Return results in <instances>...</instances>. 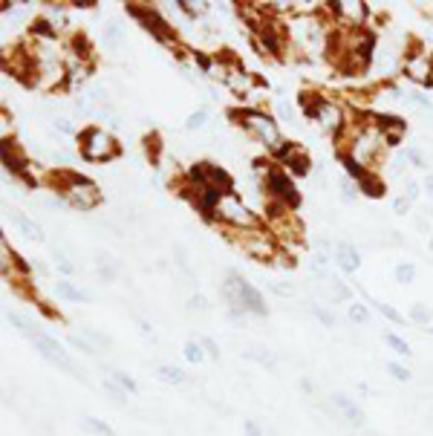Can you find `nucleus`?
<instances>
[{
  "mask_svg": "<svg viewBox=\"0 0 433 436\" xmlns=\"http://www.w3.org/2000/svg\"><path fill=\"white\" fill-rule=\"evenodd\" d=\"M231 118L246 130L249 139H254V142H258L260 148H266L269 153L283 142L278 116H271L263 107H237V110H231Z\"/></svg>",
  "mask_w": 433,
  "mask_h": 436,
  "instance_id": "6",
  "label": "nucleus"
},
{
  "mask_svg": "<svg viewBox=\"0 0 433 436\" xmlns=\"http://www.w3.org/2000/svg\"><path fill=\"white\" fill-rule=\"evenodd\" d=\"M182 359L188 361V364H203L205 359H208V355H205V347L200 344V338H191V341H185L182 344Z\"/></svg>",
  "mask_w": 433,
  "mask_h": 436,
  "instance_id": "24",
  "label": "nucleus"
},
{
  "mask_svg": "<svg viewBox=\"0 0 433 436\" xmlns=\"http://www.w3.org/2000/svg\"><path fill=\"white\" fill-rule=\"evenodd\" d=\"M145 150H148V159H150L153 165H159V153H162V139L156 136V133L145 136Z\"/></svg>",
  "mask_w": 433,
  "mask_h": 436,
  "instance_id": "37",
  "label": "nucleus"
},
{
  "mask_svg": "<svg viewBox=\"0 0 433 436\" xmlns=\"http://www.w3.org/2000/svg\"><path fill=\"white\" fill-rule=\"evenodd\" d=\"M338 156V165L344 168V176H347V180H352V182H359L361 180V176L367 173V168L356 159V156H352V153H347V150H338L336 153Z\"/></svg>",
  "mask_w": 433,
  "mask_h": 436,
  "instance_id": "21",
  "label": "nucleus"
},
{
  "mask_svg": "<svg viewBox=\"0 0 433 436\" xmlns=\"http://www.w3.org/2000/svg\"><path fill=\"white\" fill-rule=\"evenodd\" d=\"M404 159H410L416 168H425V159H422V153H419V148H404Z\"/></svg>",
  "mask_w": 433,
  "mask_h": 436,
  "instance_id": "52",
  "label": "nucleus"
},
{
  "mask_svg": "<svg viewBox=\"0 0 433 436\" xmlns=\"http://www.w3.org/2000/svg\"><path fill=\"white\" fill-rule=\"evenodd\" d=\"M95 269H98V274H102L107 283L116 277V266H113V257H110V254H102V251H98V254H95Z\"/></svg>",
  "mask_w": 433,
  "mask_h": 436,
  "instance_id": "36",
  "label": "nucleus"
},
{
  "mask_svg": "<svg viewBox=\"0 0 433 436\" xmlns=\"http://www.w3.org/2000/svg\"><path fill=\"white\" fill-rule=\"evenodd\" d=\"M0 156H3V173L12 176V180H21L26 188H35V185H44L41 180L35 176V168L29 162V156L21 150V145L15 139H6L0 145Z\"/></svg>",
  "mask_w": 433,
  "mask_h": 436,
  "instance_id": "11",
  "label": "nucleus"
},
{
  "mask_svg": "<svg viewBox=\"0 0 433 436\" xmlns=\"http://www.w3.org/2000/svg\"><path fill=\"white\" fill-rule=\"evenodd\" d=\"M402 139H404V133H384V148L387 150H396L402 145Z\"/></svg>",
  "mask_w": 433,
  "mask_h": 436,
  "instance_id": "51",
  "label": "nucleus"
},
{
  "mask_svg": "<svg viewBox=\"0 0 433 436\" xmlns=\"http://www.w3.org/2000/svg\"><path fill=\"white\" fill-rule=\"evenodd\" d=\"M153 375L159 379L162 384H171V387H182L188 382V373L182 367H176V364H156Z\"/></svg>",
  "mask_w": 433,
  "mask_h": 436,
  "instance_id": "20",
  "label": "nucleus"
},
{
  "mask_svg": "<svg viewBox=\"0 0 433 436\" xmlns=\"http://www.w3.org/2000/svg\"><path fill=\"white\" fill-rule=\"evenodd\" d=\"M376 125L381 133H407V122L393 113H376Z\"/></svg>",
  "mask_w": 433,
  "mask_h": 436,
  "instance_id": "22",
  "label": "nucleus"
},
{
  "mask_svg": "<svg viewBox=\"0 0 433 436\" xmlns=\"http://www.w3.org/2000/svg\"><path fill=\"white\" fill-rule=\"evenodd\" d=\"M200 344L205 347V355H208L211 361H220V344H216L214 338H208V335H203V338H200Z\"/></svg>",
  "mask_w": 433,
  "mask_h": 436,
  "instance_id": "45",
  "label": "nucleus"
},
{
  "mask_svg": "<svg viewBox=\"0 0 433 436\" xmlns=\"http://www.w3.org/2000/svg\"><path fill=\"white\" fill-rule=\"evenodd\" d=\"M301 387H304V390H306V393H312V390H315V384H312V382H309V379H304V382H301Z\"/></svg>",
  "mask_w": 433,
  "mask_h": 436,
  "instance_id": "58",
  "label": "nucleus"
},
{
  "mask_svg": "<svg viewBox=\"0 0 433 436\" xmlns=\"http://www.w3.org/2000/svg\"><path fill=\"white\" fill-rule=\"evenodd\" d=\"M410 200H407V196L404 194H399L396 196V200H393V214H399V217H404V214H410Z\"/></svg>",
  "mask_w": 433,
  "mask_h": 436,
  "instance_id": "48",
  "label": "nucleus"
},
{
  "mask_svg": "<svg viewBox=\"0 0 433 436\" xmlns=\"http://www.w3.org/2000/svg\"><path fill=\"white\" fill-rule=\"evenodd\" d=\"M243 359H249V361H258L260 367H271V364H274L271 352H269L266 347H258V344H249V347H243Z\"/></svg>",
  "mask_w": 433,
  "mask_h": 436,
  "instance_id": "26",
  "label": "nucleus"
},
{
  "mask_svg": "<svg viewBox=\"0 0 433 436\" xmlns=\"http://www.w3.org/2000/svg\"><path fill=\"white\" fill-rule=\"evenodd\" d=\"M67 341H70V347H75L78 352H84V355H98V347H95L90 338H84L81 332H70V335H67Z\"/></svg>",
  "mask_w": 433,
  "mask_h": 436,
  "instance_id": "34",
  "label": "nucleus"
},
{
  "mask_svg": "<svg viewBox=\"0 0 433 436\" xmlns=\"http://www.w3.org/2000/svg\"><path fill=\"white\" fill-rule=\"evenodd\" d=\"M102 35H104V47H107V49H119V47L125 44V35H127L122 17H110V21H104Z\"/></svg>",
  "mask_w": 433,
  "mask_h": 436,
  "instance_id": "19",
  "label": "nucleus"
},
{
  "mask_svg": "<svg viewBox=\"0 0 433 436\" xmlns=\"http://www.w3.org/2000/svg\"><path fill=\"white\" fill-rule=\"evenodd\" d=\"M254 176H258V185L263 188L266 200L281 203L292 211L301 205V191L294 185V176L283 165H278L274 159H258L254 162Z\"/></svg>",
  "mask_w": 433,
  "mask_h": 436,
  "instance_id": "3",
  "label": "nucleus"
},
{
  "mask_svg": "<svg viewBox=\"0 0 433 436\" xmlns=\"http://www.w3.org/2000/svg\"><path fill=\"white\" fill-rule=\"evenodd\" d=\"M125 9H127V15H130V17H136V21L142 24V29H145V32H150L159 44L173 47L176 52L182 49V47H180V32L173 29V24H171L168 17L162 15V9H159V6H150V3H125Z\"/></svg>",
  "mask_w": 433,
  "mask_h": 436,
  "instance_id": "9",
  "label": "nucleus"
},
{
  "mask_svg": "<svg viewBox=\"0 0 433 436\" xmlns=\"http://www.w3.org/2000/svg\"><path fill=\"white\" fill-rule=\"evenodd\" d=\"M329 402H332V407H336V410L344 416V422H347V425H352V428H364V425H367L364 410L359 407L356 399H349L347 393H332V396H329Z\"/></svg>",
  "mask_w": 433,
  "mask_h": 436,
  "instance_id": "13",
  "label": "nucleus"
},
{
  "mask_svg": "<svg viewBox=\"0 0 433 436\" xmlns=\"http://www.w3.org/2000/svg\"><path fill=\"white\" fill-rule=\"evenodd\" d=\"M326 283H329V286H326V295H329V301H332V304H344V301L352 298V289H349L347 283L336 281V277H332V281H326Z\"/></svg>",
  "mask_w": 433,
  "mask_h": 436,
  "instance_id": "29",
  "label": "nucleus"
},
{
  "mask_svg": "<svg viewBox=\"0 0 433 436\" xmlns=\"http://www.w3.org/2000/svg\"><path fill=\"white\" fill-rule=\"evenodd\" d=\"M384 344L393 350V352H396V355H402V359H407V355H413V350H410V344L402 338V335L399 332H387L384 335Z\"/></svg>",
  "mask_w": 433,
  "mask_h": 436,
  "instance_id": "33",
  "label": "nucleus"
},
{
  "mask_svg": "<svg viewBox=\"0 0 433 436\" xmlns=\"http://www.w3.org/2000/svg\"><path fill=\"white\" fill-rule=\"evenodd\" d=\"M326 98H329V95H324L321 90H304V93L298 95L301 110H304V116L309 118V122H318V116H321V110H324V104H326Z\"/></svg>",
  "mask_w": 433,
  "mask_h": 436,
  "instance_id": "16",
  "label": "nucleus"
},
{
  "mask_svg": "<svg viewBox=\"0 0 433 436\" xmlns=\"http://www.w3.org/2000/svg\"><path fill=\"white\" fill-rule=\"evenodd\" d=\"M427 335H433V327H427Z\"/></svg>",
  "mask_w": 433,
  "mask_h": 436,
  "instance_id": "59",
  "label": "nucleus"
},
{
  "mask_svg": "<svg viewBox=\"0 0 433 436\" xmlns=\"http://www.w3.org/2000/svg\"><path fill=\"white\" fill-rule=\"evenodd\" d=\"M387 373H390V379H396V382H410L413 379V373L402 361H387Z\"/></svg>",
  "mask_w": 433,
  "mask_h": 436,
  "instance_id": "40",
  "label": "nucleus"
},
{
  "mask_svg": "<svg viewBox=\"0 0 433 436\" xmlns=\"http://www.w3.org/2000/svg\"><path fill=\"white\" fill-rule=\"evenodd\" d=\"M6 220H12V226L21 231L29 243H44L47 237H44V228L38 226L29 214H24V211H17V208H12V211H6Z\"/></svg>",
  "mask_w": 433,
  "mask_h": 436,
  "instance_id": "15",
  "label": "nucleus"
},
{
  "mask_svg": "<svg viewBox=\"0 0 433 436\" xmlns=\"http://www.w3.org/2000/svg\"><path fill=\"white\" fill-rule=\"evenodd\" d=\"M430 249H433V240H430Z\"/></svg>",
  "mask_w": 433,
  "mask_h": 436,
  "instance_id": "61",
  "label": "nucleus"
},
{
  "mask_svg": "<svg viewBox=\"0 0 433 436\" xmlns=\"http://www.w3.org/2000/svg\"><path fill=\"white\" fill-rule=\"evenodd\" d=\"M422 182H416V180H407V185H404V196H407V200L410 203H416L419 200V196H422Z\"/></svg>",
  "mask_w": 433,
  "mask_h": 436,
  "instance_id": "47",
  "label": "nucleus"
},
{
  "mask_svg": "<svg viewBox=\"0 0 433 436\" xmlns=\"http://www.w3.org/2000/svg\"><path fill=\"white\" fill-rule=\"evenodd\" d=\"M332 263H336L344 274H356L361 269V251L349 240H338L332 246Z\"/></svg>",
  "mask_w": 433,
  "mask_h": 436,
  "instance_id": "12",
  "label": "nucleus"
},
{
  "mask_svg": "<svg viewBox=\"0 0 433 436\" xmlns=\"http://www.w3.org/2000/svg\"><path fill=\"white\" fill-rule=\"evenodd\" d=\"M341 200H344V203H352V200H356V182L347 180V176L341 180Z\"/></svg>",
  "mask_w": 433,
  "mask_h": 436,
  "instance_id": "49",
  "label": "nucleus"
},
{
  "mask_svg": "<svg viewBox=\"0 0 433 436\" xmlns=\"http://www.w3.org/2000/svg\"><path fill=\"white\" fill-rule=\"evenodd\" d=\"M231 234L228 240L237 243V249L249 257V260L260 263V266H271V263H281V266H292L294 260H286V254L266 226H258V228H246V231H226Z\"/></svg>",
  "mask_w": 433,
  "mask_h": 436,
  "instance_id": "4",
  "label": "nucleus"
},
{
  "mask_svg": "<svg viewBox=\"0 0 433 436\" xmlns=\"http://www.w3.org/2000/svg\"><path fill=\"white\" fill-rule=\"evenodd\" d=\"M173 9H176V12H182V15L188 17V21H196V17L203 15V9H200V6H194V3H188V0H173Z\"/></svg>",
  "mask_w": 433,
  "mask_h": 436,
  "instance_id": "41",
  "label": "nucleus"
},
{
  "mask_svg": "<svg viewBox=\"0 0 433 436\" xmlns=\"http://www.w3.org/2000/svg\"><path fill=\"white\" fill-rule=\"evenodd\" d=\"M136 324H139V329H142V335H150V332H153V324H148L145 318H136Z\"/></svg>",
  "mask_w": 433,
  "mask_h": 436,
  "instance_id": "56",
  "label": "nucleus"
},
{
  "mask_svg": "<svg viewBox=\"0 0 433 436\" xmlns=\"http://www.w3.org/2000/svg\"><path fill=\"white\" fill-rule=\"evenodd\" d=\"M220 292H223V301L228 304V312L254 315V318H266V315H269V306L263 301L260 289L254 286L249 277H243L240 272H228L223 286H220Z\"/></svg>",
  "mask_w": 433,
  "mask_h": 436,
  "instance_id": "5",
  "label": "nucleus"
},
{
  "mask_svg": "<svg viewBox=\"0 0 433 436\" xmlns=\"http://www.w3.org/2000/svg\"><path fill=\"white\" fill-rule=\"evenodd\" d=\"M347 318H349V324H367L370 321V306L361 304V301H352L349 309H347Z\"/></svg>",
  "mask_w": 433,
  "mask_h": 436,
  "instance_id": "35",
  "label": "nucleus"
},
{
  "mask_svg": "<svg viewBox=\"0 0 433 436\" xmlns=\"http://www.w3.org/2000/svg\"><path fill=\"white\" fill-rule=\"evenodd\" d=\"M278 122H292V107L289 104H278Z\"/></svg>",
  "mask_w": 433,
  "mask_h": 436,
  "instance_id": "55",
  "label": "nucleus"
},
{
  "mask_svg": "<svg viewBox=\"0 0 433 436\" xmlns=\"http://www.w3.org/2000/svg\"><path fill=\"white\" fill-rule=\"evenodd\" d=\"M188 309H191V312H208L211 304H208L205 295H191V298H188Z\"/></svg>",
  "mask_w": 433,
  "mask_h": 436,
  "instance_id": "46",
  "label": "nucleus"
},
{
  "mask_svg": "<svg viewBox=\"0 0 433 436\" xmlns=\"http://www.w3.org/2000/svg\"><path fill=\"white\" fill-rule=\"evenodd\" d=\"M430 84H433V75H430Z\"/></svg>",
  "mask_w": 433,
  "mask_h": 436,
  "instance_id": "60",
  "label": "nucleus"
},
{
  "mask_svg": "<svg viewBox=\"0 0 433 436\" xmlns=\"http://www.w3.org/2000/svg\"><path fill=\"white\" fill-rule=\"evenodd\" d=\"M422 188L427 191V196H433V173H427V176H425V182H422Z\"/></svg>",
  "mask_w": 433,
  "mask_h": 436,
  "instance_id": "57",
  "label": "nucleus"
},
{
  "mask_svg": "<svg viewBox=\"0 0 433 436\" xmlns=\"http://www.w3.org/2000/svg\"><path fill=\"white\" fill-rule=\"evenodd\" d=\"M243 433H246V436H263L260 425L254 422V419H246V422H243Z\"/></svg>",
  "mask_w": 433,
  "mask_h": 436,
  "instance_id": "53",
  "label": "nucleus"
},
{
  "mask_svg": "<svg viewBox=\"0 0 433 436\" xmlns=\"http://www.w3.org/2000/svg\"><path fill=\"white\" fill-rule=\"evenodd\" d=\"M372 306H376V312L381 315V318H387L390 324H404V312H399L393 304H387V301H376V298H367Z\"/></svg>",
  "mask_w": 433,
  "mask_h": 436,
  "instance_id": "25",
  "label": "nucleus"
},
{
  "mask_svg": "<svg viewBox=\"0 0 433 436\" xmlns=\"http://www.w3.org/2000/svg\"><path fill=\"white\" fill-rule=\"evenodd\" d=\"M52 292H55V298L58 301H64V304H93L95 301V295L81 289L78 283L67 281V277H61V281H55L52 283Z\"/></svg>",
  "mask_w": 433,
  "mask_h": 436,
  "instance_id": "14",
  "label": "nucleus"
},
{
  "mask_svg": "<svg viewBox=\"0 0 433 436\" xmlns=\"http://www.w3.org/2000/svg\"><path fill=\"white\" fill-rule=\"evenodd\" d=\"M312 315L318 318L324 327H336V315H332L326 306H321V304H312Z\"/></svg>",
  "mask_w": 433,
  "mask_h": 436,
  "instance_id": "43",
  "label": "nucleus"
},
{
  "mask_svg": "<svg viewBox=\"0 0 433 436\" xmlns=\"http://www.w3.org/2000/svg\"><path fill=\"white\" fill-rule=\"evenodd\" d=\"M404 98L413 107H419V110H433V102L427 98V93H422V90H410V93H404Z\"/></svg>",
  "mask_w": 433,
  "mask_h": 436,
  "instance_id": "39",
  "label": "nucleus"
},
{
  "mask_svg": "<svg viewBox=\"0 0 433 436\" xmlns=\"http://www.w3.org/2000/svg\"><path fill=\"white\" fill-rule=\"evenodd\" d=\"M52 127H55L58 133H67V136H75V139H78V133H81V127L75 125V118L67 116V113H55V116H52Z\"/></svg>",
  "mask_w": 433,
  "mask_h": 436,
  "instance_id": "28",
  "label": "nucleus"
},
{
  "mask_svg": "<svg viewBox=\"0 0 433 436\" xmlns=\"http://www.w3.org/2000/svg\"><path fill=\"white\" fill-rule=\"evenodd\" d=\"M393 277H396V283L410 286L413 281H416V266H413L410 260H402L396 269H393Z\"/></svg>",
  "mask_w": 433,
  "mask_h": 436,
  "instance_id": "32",
  "label": "nucleus"
},
{
  "mask_svg": "<svg viewBox=\"0 0 433 436\" xmlns=\"http://www.w3.org/2000/svg\"><path fill=\"white\" fill-rule=\"evenodd\" d=\"M208 118H211V113L205 110V107H200V110H194V113H188V118L182 122V127L188 130V133H194V130H203L205 125H208Z\"/></svg>",
  "mask_w": 433,
  "mask_h": 436,
  "instance_id": "31",
  "label": "nucleus"
},
{
  "mask_svg": "<svg viewBox=\"0 0 433 436\" xmlns=\"http://www.w3.org/2000/svg\"><path fill=\"white\" fill-rule=\"evenodd\" d=\"M6 321L24 335V338H29L32 344H35V350L44 355L47 361H52L58 370H64V373H70V375H75V379H84V370L78 367V361L72 359V355L67 352V347L58 341V338H52L49 332H44L41 327H35L26 315H17V312H6Z\"/></svg>",
  "mask_w": 433,
  "mask_h": 436,
  "instance_id": "2",
  "label": "nucleus"
},
{
  "mask_svg": "<svg viewBox=\"0 0 433 436\" xmlns=\"http://www.w3.org/2000/svg\"><path fill=\"white\" fill-rule=\"evenodd\" d=\"M64 6H75V9H95L98 6V0H70V3Z\"/></svg>",
  "mask_w": 433,
  "mask_h": 436,
  "instance_id": "54",
  "label": "nucleus"
},
{
  "mask_svg": "<svg viewBox=\"0 0 433 436\" xmlns=\"http://www.w3.org/2000/svg\"><path fill=\"white\" fill-rule=\"evenodd\" d=\"M254 35V44H258L260 55L271 58V61H283V58L292 55V47H289V32H286V21L278 15H271L266 9V17L251 29Z\"/></svg>",
  "mask_w": 433,
  "mask_h": 436,
  "instance_id": "7",
  "label": "nucleus"
},
{
  "mask_svg": "<svg viewBox=\"0 0 433 436\" xmlns=\"http://www.w3.org/2000/svg\"><path fill=\"white\" fill-rule=\"evenodd\" d=\"M81 428H84L87 433H93V436H116V430H113L104 419H98V416H84Z\"/></svg>",
  "mask_w": 433,
  "mask_h": 436,
  "instance_id": "27",
  "label": "nucleus"
},
{
  "mask_svg": "<svg viewBox=\"0 0 433 436\" xmlns=\"http://www.w3.org/2000/svg\"><path fill=\"white\" fill-rule=\"evenodd\" d=\"M430 318H433V309H430L427 304H413V306L407 309V321L419 324V327H427Z\"/></svg>",
  "mask_w": 433,
  "mask_h": 436,
  "instance_id": "30",
  "label": "nucleus"
},
{
  "mask_svg": "<svg viewBox=\"0 0 433 436\" xmlns=\"http://www.w3.org/2000/svg\"><path fill=\"white\" fill-rule=\"evenodd\" d=\"M55 269H58V272H61V274L67 277V281H70V274L75 272V263L70 260V257H67V254H61V251H55Z\"/></svg>",
  "mask_w": 433,
  "mask_h": 436,
  "instance_id": "42",
  "label": "nucleus"
},
{
  "mask_svg": "<svg viewBox=\"0 0 433 436\" xmlns=\"http://www.w3.org/2000/svg\"><path fill=\"white\" fill-rule=\"evenodd\" d=\"M107 379L119 384L127 396H136V393H139V382H136L133 375H130V373H125V370H110V373H107Z\"/></svg>",
  "mask_w": 433,
  "mask_h": 436,
  "instance_id": "23",
  "label": "nucleus"
},
{
  "mask_svg": "<svg viewBox=\"0 0 433 436\" xmlns=\"http://www.w3.org/2000/svg\"><path fill=\"white\" fill-rule=\"evenodd\" d=\"M356 188H359V194H364V196H370V200H381V196L387 194V182L381 180V173L379 171H367L361 180L356 182Z\"/></svg>",
  "mask_w": 433,
  "mask_h": 436,
  "instance_id": "17",
  "label": "nucleus"
},
{
  "mask_svg": "<svg viewBox=\"0 0 433 436\" xmlns=\"http://www.w3.org/2000/svg\"><path fill=\"white\" fill-rule=\"evenodd\" d=\"M223 226V231H246V228H258L260 223V214H254L240 194H226V200L216 211V228Z\"/></svg>",
  "mask_w": 433,
  "mask_h": 436,
  "instance_id": "10",
  "label": "nucleus"
},
{
  "mask_svg": "<svg viewBox=\"0 0 433 436\" xmlns=\"http://www.w3.org/2000/svg\"><path fill=\"white\" fill-rule=\"evenodd\" d=\"M102 387H104V390H107V393L113 396V402H116V405H125V399H127V393H125V390H122L119 384H116V382L104 379V382H102Z\"/></svg>",
  "mask_w": 433,
  "mask_h": 436,
  "instance_id": "44",
  "label": "nucleus"
},
{
  "mask_svg": "<svg viewBox=\"0 0 433 436\" xmlns=\"http://www.w3.org/2000/svg\"><path fill=\"white\" fill-rule=\"evenodd\" d=\"M81 335H84V338H90L98 350H110V347H113V341L107 338V335L98 332V329H93V327H81Z\"/></svg>",
  "mask_w": 433,
  "mask_h": 436,
  "instance_id": "38",
  "label": "nucleus"
},
{
  "mask_svg": "<svg viewBox=\"0 0 433 436\" xmlns=\"http://www.w3.org/2000/svg\"><path fill=\"white\" fill-rule=\"evenodd\" d=\"M78 153L81 159L93 162V165H104V162H113L116 156L122 153V145L116 142V136L102 127V125H87L78 133Z\"/></svg>",
  "mask_w": 433,
  "mask_h": 436,
  "instance_id": "8",
  "label": "nucleus"
},
{
  "mask_svg": "<svg viewBox=\"0 0 433 436\" xmlns=\"http://www.w3.org/2000/svg\"><path fill=\"white\" fill-rule=\"evenodd\" d=\"M44 185L58 194L61 200L75 208V211H95L98 205L104 203V194L93 180H87L84 173H78L72 168H49L47 176H44Z\"/></svg>",
  "mask_w": 433,
  "mask_h": 436,
  "instance_id": "1",
  "label": "nucleus"
},
{
  "mask_svg": "<svg viewBox=\"0 0 433 436\" xmlns=\"http://www.w3.org/2000/svg\"><path fill=\"white\" fill-rule=\"evenodd\" d=\"M269 289H271L274 295H281V298H289V295H294V286H292V283L286 286L283 281H271V283H269Z\"/></svg>",
  "mask_w": 433,
  "mask_h": 436,
  "instance_id": "50",
  "label": "nucleus"
},
{
  "mask_svg": "<svg viewBox=\"0 0 433 436\" xmlns=\"http://www.w3.org/2000/svg\"><path fill=\"white\" fill-rule=\"evenodd\" d=\"M283 168H286L292 176H309V171H312V156L298 145V148L289 153V159L283 162Z\"/></svg>",
  "mask_w": 433,
  "mask_h": 436,
  "instance_id": "18",
  "label": "nucleus"
}]
</instances>
